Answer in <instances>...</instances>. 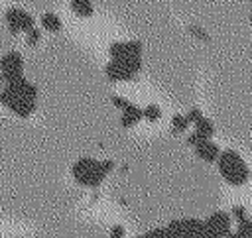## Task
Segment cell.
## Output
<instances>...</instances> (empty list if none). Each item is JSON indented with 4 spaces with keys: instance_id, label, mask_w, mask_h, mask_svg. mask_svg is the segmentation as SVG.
Returning a JSON list of instances; mask_svg holds the SVG:
<instances>
[{
    "instance_id": "obj_1",
    "label": "cell",
    "mask_w": 252,
    "mask_h": 238,
    "mask_svg": "<svg viewBox=\"0 0 252 238\" xmlns=\"http://www.w3.org/2000/svg\"><path fill=\"white\" fill-rule=\"evenodd\" d=\"M35 98H37L35 85H32L24 77L0 89V104L8 106L12 112L24 118L35 110Z\"/></svg>"
},
{
    "instance_id": "obj_2",
    "label": "cell",
    "mask_w": 252,
    "mask_h": 238,
    "mask_svg": "<svg viewBox=\"0 0 252 238\" xmlns=\"http://www.w3.org/2000/svg\"><path fill=\"white\" fill-rule=\"evenodd\" d=\"M114 169V161L112 159H104V161H96L93 157H81L79 161L73 163V177L79 185L85 187H98L102 183V179Z\"/></svg>"
},
{
    "instance_id": "obj_3",
    "label": "cell",
    "mask_w": 252,
    "mask_h": 238,
    "mask_svg": "<svg viewBox=\"0 0 252 238\" xmlns=\"http://www.w3.org/2000/svg\"><path fill=\"white\" fill-rule=\"evenodd\" d=\"M217 167H219V173L224 177V181L230 183V185H244L250 179L248 165L244 163L240 153L234 151V149L220 151L219 157H217Z\"/></svg>"
},
{
    "instance_id": "obj_4",
    "label": "cell",
    "mask_w": 252,
    "mask_h": 238,
    "mask_svg": "<svg viewBox=\"0 0 252 238\" xmlns=\"http://www.w3.org/2000/svg\"><path fill=\"white\" fill-rule=\"evenodd\" d=\"M140 69H142L140 57H120V59H112L106 63L104 75L110 81H132Z\"/></svg>"
},
{
    "instance_id": "obj_5",
    "label": "cell",
    "mask_w": 252,
    "mask_h": 238,
    "mask_svg": "<svg viewBox=\"0 0 252 238\" xmlns=\"http://www.w3.org/2000/svg\"><path fill=\"white\" fill-rule=\"evenodd\" d=\"M0 77L6 83H14L24 77V59L18 51H8L0 59Z\"/></svg>"
},
{
    "instance_id": "obj_6",
    "label": "cell",
    "mask_w": 252,
    "mask_h": 238,
    "mask_svg": "<svg viewBox=\"0 0 252 238\" xmlns=\"http://www.w3.org/2000/svg\"><path fill=\"white\" fill-rule=\"evenodd\" d=\"M4 16H6V24H8V30H10L12 33L30 31L32 28H35L32 14H28V12H26V10H22V8H8Z\"/></svg>"
},
{
    "instance_id": "obj_7",
    "label": "cell",
    "mask_w": 252,
    "mask_h": 238,
    "mask_svg": "<svg viewBox=\"0 0 252 238\" xmlns=\"http://www.w3.org/2000/svg\"><path fill=\"white\" fill-rule=\"evenodd\" d=\"M203 220L197 218H181V220H171L165 230L169 232L171 238H195L197 232L201 230Z\"/></svg>"
},
{
    "instance_id": "obj_8",
    "label": "cell",
    "mask_w": 252,
    "mask_h": 238,
    "mask_svg": "<svg viewBox=\"0 0 252 238\" xmlns=\"http://www.w3.org/2000/svg\"><path fill=\"white\" fill-rule=\"evenodd\" d=\"M108 53L112 59L120 57H140L142 55V43L132 39V41H114L108 47Z\"/></svg>"
},
{
    "instance_id": "obj_9",
    "label": "cell",
    "mask_w": 252,
    "mask_h": 238,
    "mask_svg": "<svg viewBox=\"0 0 252 238\" xmlns=\"http://www.w3.org/2000/svg\"><path fill=\"white\" fill-rule=\"evenodd\" d=\"M205 224L207 226H211L220 238H224L228 232H230V224H232V218H230V214L228 212H224V210H215L207 220H205Z\"/></svg>"
},
{
    "instance_id": "obj_10",
    "label": "cell",
    "mask_w": 252,
    "mask_h": 238,
    "mask_svg": "<svg viewBox=\"0 0 252 238\" xmlns=\"http://www.w3.org/2000/svg\"><path fill=\"white\" fill-rule=\"evenodd\" d=\"M195 153H197L199 159H203L207 163H213V161H217V157L220 153V148L211 140H203L195 146Z\"/></svg>"
},
{
    "instance_id": "obj_11",
    "label": "cell",
    "mask_w": 252,
    "mask_h": 238,
    "mask_svg": "<svg viewBox=\"0 0 252 238\" xmlns=\"http://www.w3.org/2000/svg\"><path fill=\"white\" fill-rule=\"evenodd\" d=\"M138 120H142V108L130 102V104H128V106L122 110V116H120V126L130 128V126H134Z\"/></svg>"
},
{
    "instance_id": "obj_12",
    "label": "cell",
    "mask_w": 252,
    "mask_h": 238,
    "mask_svg": "<svg viewBox=\"0 0 252 238\" xmlns=\"http://www.w3.org/2000/svg\"><path fill=\"white\" fill-rule=\"evenodd\" d=\"M71 10L79 16V18H91L94 8L91 0H71Z\"/></svg>"
},
{
    "instance_id": "obj_13",
    "label": "cell",
    "mask_w": 252,
    "mask_h": 238,
    "mask_svg": "<svg viewBox=\"0 0 252 238\" xmlns=\"http://www.w3.org/2000/svg\"><path fill=\"white\" fill-rule=\"evenodd\" d=\"M195 134H199V138H203V140H211V136L215 134V126H213V122L209 120V118H199L197 122H195Z\"/></svg>"
},
{
    "instance_id": "obj_14",
    "label": "cell",
    "mask_w": 252,
    "mask_h": 238,
    "mask_svg": "<svg viewBox=\"0 0 252 238\" xmlns=\"http://www.w3.org/2000/svg\"><path fill=\"white\" fill-rule=\"evenodd\" d=\"M41 26H43V30H47V31H59V30H61V20H59L57 14L45 12V14L41 16Z\"/></svg>"
},
{
    "instance_id": "obj_15",
    "label": "cell",
    "mask_w": 252,
    "mask_h": 238,
    "mask_svg": "<svg viewBox=\"0 0 252 238\" xmlns=\"http://www.w3.org/2000/svg\"><path fill=\"white\" fill-rule=\"evenodd\" d=\"M187 128H189L187 118L183 114H173V118H171V132L179 134V132H185Z\"/></svg>"
},
{
    "instance_id": "obj_16",
    "label": "cell",
    "mask_w": 252,
    "mask_h": 238,
    "mask_svg": "<svg viewBox=\"0 0 252 238\" xmlns=\"http://www.w3.org/2000/svg\"><path fill=\"white\" fill-rule=\"evenodd\" d=\"M159 116H161V108H159L158 104H148V106L142 110V118H146V120H150V122L159 120Z\"/></svg>"
},
{
    "instance_id": "obj_17",
    "label": "cell",
    "mask_w": 252,
    "mask_h": 238,
    "mask_svg": "<svg viewBox=\"0 0 252 238\" xmlns=\"http://www.w3.org/2000/svg\"><path fill=\"white\" fill-rule=\"evenodd\" d=\"M230 218H234L236 222L246 220V218H248V216H246V208H244L242 205H234V207L230 208Z\"/></svg>"
},
{
    "instance_id": "obj_18",
    "label": "cell",
    "mask_w": 252,
    "mask_h": 238,
    "mask_svg": "<svg viewBox=\"0 0 252 238\" xmlns=\"http://www.w3.org/2000/svg\"><path fill=\"white\" fill-rule=\"evenodd\" d=\"M195 238H220V236H219L211 226H207V224L203 222V224H201V230L197 232V236H195Z\"/></svg>"
},
{
    "instance_id": "obj_19",
    "label": "cell",
    "mask_w": 252,
    "mask_h": 238,
    "mask_svg": "<svg viewBox=\"0 0 252 238\" xmlns=\"http://www.w3.org/2000/svg\"><path fill=\"white\" fill-rule=\"evenodd\" d=\"M236 232L244 234L246 238H252V218H246V220L238 222V230Z\"/></svg>"
},
{
    "instance_id": "obj_20",
    "label": "cell",
    "mask_w": 252,
    "mask_h": 238,
    "mask_svg": "<svg viewBox=\"0 0 252 238\" xmlns=\"http://www.w3.org/2000/svg\"><path fill=\"white\" fill-rule=\"evenodd\" d=\"M39 37H41V31H39L37 28H32L30 31H26V41H28L30 45H35V43L39 41Z\"/></svg>"
},
{
    "instance_id": "obj_21",
    "label": "cell",
    "mask_w": 252,
    "mask_h": 238,
    "mask_svg": "<svg viewBox=\"0 0 252 238\" xmlns=\"http://www.w3.org/2000/svg\"><path fill=\"white\" fill-rule=\"evenodd\" d=\"M185 118H187V122H189V124H191V122L195 124L199 118H203V112H201L199 108H191V110L185 114Z\"/></svg>"
},
{
    "instance_id": "obj_22",
    "label": "cell",
    "mask_w": 252,
    "mask_h": 238,
    "mask_svg": "<svg viewBox=\"0 0 252 238\" xmlns=\"http://www.w3.org/2000/svg\"><path fill=\"white\" fill-rule=\"evenodd\" d=\"M110 100H112V104H114L116 108H122V110H124V108L130 104L126 98H122V96H118V94H112V96H110Z\"/></svg>"
},
{
    "instance_id": "obj_23",
    "label": "cell",
    "mask_w": 252,
    "mask_h": 238,
    "mask_svg": "<svg viewBox=\"0 0 252 238\" xmlns=\"http://www.w3.org/2000/svg\"><path fill=\"white\" fill-rule=\"evenodd\" d=\"M189 31H191V33H195V35H197L199 39H203V41H209V39H211V37L207 35V31H203V30H201V28H197V26H189Z\"/></svg>"
},
{
    "instance_id": "obj_24",
    "label": "cell",
    "mask_w": 252,
    "mask_h": 238,
    "mask_svg": "<svg viewBox=\"0 0 252 238\" xmlns=\"http://www.w3.org/2000/svg\"><path fill=\"white\" fill-rule=\"evenodd\" d=\"M110 238H124V226L116 224L110 228Z\"/></svg>"
},
{
    "instance_id": "obj_25",
    "label": "cell",
    "mask_w": 252,
    "mask_h": 238,
    "mask_svg": "<svg viewBox=\"0 0 252 238\" xmlns=\"http://www.w3.org/2000/svg\"><path fill=\"white\" fill-rule=\"evenodd\" d=\"M199 142H203V138H199V134H195V132H193V134H189V136H187V146H193V148H195Z\"/></svg>"
},
{
    "instance_id": "obj_26",
    "label": "cell",
    "mask_w": 252,
    "mask_h": 238,
    "mask_svg": "<svg viewBox=\"0 0 252 238\" xmlns=\"http://www.w3.org/2000/svg\"><path fill=\"white\" fill-rule=\"evenodd\" d=\"M224 238H246V236H244V234H240V232H232V230H230Z\"/></svg>"
},
{
    "instance_id": "obj_27",
    "label": "cell",
    "mask_w": 252,
    "mask_h": 238,
    "mask_svg": "<svg viewBox=\"0 0 252 238\" xmlns=\"http://www.w3.org/2000/svg\"><path fill=\"white\" fill-rule=\"evenodd\" d=\"M2 83H4V81H2V77H0V89H2Z\"/></svg>"
},
{
    "instance_id": "obj_28",
    "label": "cell",
    "mask_w": 252,
    "mask_h": 238,
    "mask_svg": "<svg viewBox=\"0 0 252 238\" xmlns=\"http://www.w3.org/2000/svg\"><path fill=\"white\" fill-rule=\"evenodd\" d=\"M250 24H252V12H250Z\"/></svg>"
},
{
    "instance_id": "obj_29",
    "label": "cell",
    "mask_w": 252,
    "mask_h": 238,
    "mask_svg": "<svg viewBox=\"0 0 252 238\" xmlns=\"http://www.w3.org/2000/svg\"><path fill=\"white\" fill-rule=\"evenodd\" d=\"M136 238H146V236H144V234H142V236H136Z\"/></svg>"
}]
</instances>
